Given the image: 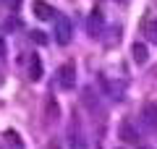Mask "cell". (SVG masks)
I'll return each instance as SVG.
<instances>
[{"instance_id":"1","label":"cell","mask_w":157,"mask_h":149,"mask_svg":"<svg viewBox=\"0 0 157 149\" xmlns=\"http://www.w3.org/2000/svg\"><path fill=\"white\" fill-rule=\"evenodd\" d=\"M52 34H55V42L63 44V47L71 42L73 26H71V21H68V16H55V32H52Z\"/></svg>"},{"instance_id":"2","label":"cell","mask_w":157,"mask_h":149,"mask_svg":"<svg viewBox=\"0 0 157 149\" xmlns=\"http://www.w3.org/2000/svg\"><path fill=\"white\" fill-rule=\"evenodd\" d=\"M73 84H76V66L73 63H63L58 68V86L68 92V89H73Z\"/></svg>"},{"instance_id":"3","label":"cell","mask_w":157,"mask_h":149,"mask_svg":"<svg viewBox=\"0 0 157 149\" xmlns=\"http://www.w3.org/2000/svg\"><path fill=\"white\" fill-rule=\"evenodd\" d=\"M141 120H144V126L149 131H157V105L155 102H147L141 107Z\"/></svg>"},{"instance_id":"4","label":"cell","mask_w":157,"mask_h":149,"mask_svg":"<svg viewBox=\"0 0 157 149\" xmlns=\"http://www.w3.org/2000/svg\"><path fill=\"white\" fill-rule=\"evenodd\" d=\"M32 11H34V16L37 18H42V21H50V18H55L58 13H55V8L52 6H47L45 0H34L32 3Z\"/></svg>"},{"instance_id":"5","label":"cell","mask_w":157,"mask_h":149,"mask_svg":"<svg viewBox=\"0 0 157 149\" xmlns=\"http://www.w3.org/2000/svg\"><path fill=\"white\" fill-rule=\"evenodd\" d=\"M118 136L123 139L126 144H139V131H136L134 123H128V120L121 123V128H118Z\"/></svg>"},{"instance_id":"6","label":"cell","mask_w":157,"mask_h":149,"mask_svg":"<svg viewBox=\"0 0 157 149\" xmlns=\"http://www.w3.org/2000/svg\"><path fill=\"white\" fill-rule=\"evenodd\" d=\"M131 58H134L136 66H144L147 60H149V50H147L144 42H134V47H131Z\"/></svg>"},{"instance_id":"7","label":"cell","mask_w":157,"mask_h":149,"mask_svg":"<svg viewBox=\"0 0 157 149\" xmlns=\"http://www.w3.org/2000/svg\"><path fill=\"white\" fill-rule=\"evenodd\" d=\"M86 29H89V34H92V37L102 32V13H100V11H92L89 21H86Z\"/></svg>"},{"instance_id":"8","label":"cell","mask_w":157,"mask_h":149,"mask_svg":"<svg viewBox=\"0 0 157 149\" xmlns=\"http://www.w3.org/2000/svg\"><path fill=\"white\" fill-rule=\"evenodd\" d=\"M29 78L32 81L42 78V60H39V55H32V60H29Z\"/></svg>"},{"instance_id":"9","label":"cell","mask_w":157,"mask_h":149,"mask_svg":"<svg viewBox=\"0 0 157 149\" xmlns=\"http://www.w3.org/2000/svg\"><path fill=\"white\" fill-rule=\"evenodd\" d=\"M71 149H86V141L81 133H71Z\"/></svg>"},{"instance_id":"10","label":"cell","mask_w":157,"mask_h":149,"mask_svg":"<svg viewBox=\"0 0 157 149\" xmlns=\"http://www.w3.org/2000/svg\"><path fill=\"white\" fill-rule=\"evenodd\" d=\"M147 37H149L152 42H157V21H149V24H147Z\"/></svg>"},{"instance_id":"11","label":"cell","mask_w":157,"mask_h":149,"mask_svg":"<svg viewBox=\"0 0 157 149\" xmlns=\"http://www.w3.org/2000/svg\"><path fill=\"white\" fill-rule=\"evenodd\" d=\"M32 37H34V42H39V44H45V42H47L45 32H32Z\"/></svg>"},{"instance_id":"12","label":"cell","mask_w":157,"mask_h":149,"mask_svg":"<svg viewBox=\"0 0 157 149\" xmlns=\"http://www.w3.org/2000/svg\"><path fill=\"white\" fill-rule=\"evenodd\" d=\"M47 113H50V115H52V120H55V115H58V105L52 102V99L47 102Z\"/></svg>"},{"instance_id":"13","label":"cell","mask_w":157,"mask_h":149,"mask_svg":"<svg viewBox=\"0 0 157 149\" xmlns=\"http://www.w3.org/2000/svg\"><path fill=\"white\" fill-rule=\"evenodd\" d=\"M141 149H147V147H141Z\"/></svg>"}]
</instances>
